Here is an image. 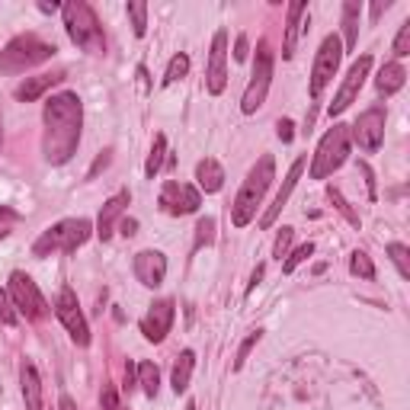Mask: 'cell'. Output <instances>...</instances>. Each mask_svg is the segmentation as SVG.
Masks as SVG:
<instances>
[{
	"mask_svg": "<svg viewBox=\"0 0 410 410\" xmlns=\"http://www.w3.org/2000/svg\"><path fill=\"white\" fill-rule=\"evenodd\" d=\"M80 125H84V106L77 93H58L45 103V151L48 164H68L80 145Z\"/></svg>",
	"mask_w": 410,
	"mask_h": 410,
	"instance_id": "obj_1",
	"label": "cell"
},
{
	"mask_svg": "<svg viewBox=\"0 0 410 410\" xmlns=\"http://www.w3.org/2000/svg\"><path fill=\"white\" fill-rule=\"evenodd\" d=\"M273 176H276V160H273V154H263V157L257 160V167L247 174L234 205H231V225H234V228H247L253 221V215H257V208L263 205V196H266V190H269Z\"/></svg>",
	"mask_w": 410,
	"mask_h": 410,
	"instance_id": "obj_2",
	"label": "cell"
},
{
	"mask_svg": "<svg viewBox=\"0 0 410 410\" xmlns=\"http://www.w3.org/2000/svg\"><path fill=\"white\" fill-rule=\"evenodd\" d=\"M64 13V26H68V36L74 45H80L90 55H103L106 52V36H103V26H99L97 13H93L90 3L84 0H71L61 7Z\"/></svg>",
	"mask_w": 410,
	"mask_h": 410,
	"instance_id": "obj_3",
	"label": "cell"
},
{
	"mask_svg": "<svg viewBox=\"0 0 410 410\" xmlns=\"http://www.w3.org/2000/svg\"><path fill=\"white\" fill-rule=\"evenodd\" d=\"M55 55L52 42H42L38 36L26 32V36H16L3 52H0V74H23V71L36 68L42 61H48Z\"/></svg>",
	"mask_w": 410,
	"mask_h": 410,
	"instance_id": "obj_4",
	"label": "cell"
},
{
	"mask_svg": "<svg viewBox=\"0 0 410 410\" xmlns=\"http://www.w3.org/2000/svg\"><path fill=\"white\" fill-rule=\"evenodd\" d=\"M350 148H353V138H350V125H334L320 138L318 151H314L311 160V180H327V176L340 170L346 160H350Z\"/></svg>",
	"mask_w": 410,
	"mask_h": 410,
	"instance_id": "obj_5",
	"label": "cell"
},
{
	"mask_svg": "<svg viewBox=\"0 0 410 410\" xmlns=\"http://www.w3.org/2000/svg\"><path fill=\"white\" fill-rule=\"evenodd\" d=\"M93 234V225L87 218H68V221H58L55 228L42 231L36 243H32V253L36 257H48L52 250L61 253H74L80 243H87V237Z\"/></svg>",
	"mask_w": 410,
	"mask_h": 410,
	"instance_id": "obj_6",
	"label": "cell"
},
{
	"mask_svg": "<svg viewBox=\"0 0 410 410\" xmlns=\"http://www.w3.org/2000/svg\"><path fill=\"white\" fill-rule=\"evenodd\" d=\"M269 84H273V48H269V42L263 38L257 45V61H253V71H250V84H247L243 99H241L243 113L253 115L263 106L266 93H269Z\"/></svg>",
	"mask_w": 410,
	"mask_h": 410,
	"instance_id": "obj_7",
	"label": "cell"
},
{
	"mask_svg": "<svg viewBox=\"0 0 410 410\" xmlns=\"http://www.w3.org/2000/svg\"><path fill=\"white\" fill-rule=\"evenodd\" d=\"M7 295H10L13 311L26 314V320H38V318H45L48 314V304H45V298H42V292H38V285L26 273H20V269L10 276V292Z\"/></svg>",
	"mask_w": 410,
	"mask_h": 410,
	"instance_id": "obj_8",
	"label": "cell"
},
{
	"mask_svg": "<svg viewBox=\"0 0 410 410\" xmlns=\"http://www.w3.org/2000/svg\"><path fill=\"white\" fill-rule=\"evenodd\" d=\"M340 61H343V45L337 36H327L318 48V58H314V68H311V97L320 99L324 87L330 84L340 71Z\"/></svg>",
	"mask_w": 410,
	"mask_h": 410,
	"instance_id": "obj_9",
	"label": "cell"
},
{
	"mask_svg": "<svg viewBox=\"0 0 410 410\" xmlns=\"http://www.w3.org/2000/svg\"><path fill=\"white\" fill-rule=\"evenodd\" d=\"M55 314H58V320L64 324V330L71 334V340H74L77 346H87V343H90V327H87V318H84L80 304H77V295L71 289H61L58 292Z\"/></svg>",
	"mask_w": 410,
	"mask_h": 410,
	"instance_id": "obj_10",
	"label": "cell"
},
{
	"mask_svg": "<svg viewBox=\"0 0 410 410\" xmlns=\"http://www.w3.org/2000/svg\"><path fill=\"white\" fill-rule=\"evenodd\" d=\"M385 106H372V109H365L362 115L356 119V125H353L350 138H356V145L362 148L365 154H375L381 148V141H385Z\"/></svg>",
	"mask_w": 410,
	"mask_h": 410,
	"instance_id": "obj_11",
	"label": "cell"
},
{
	"mask_svg": "<svg viewBox=\"0 0 410 410\" xmlns=\"http://www.w3.org/2000/svg\"><path fill=\"white\" fill-rule=\"evenodd\" d=\"M369 71H372V55H362V58H359L356 64L346 71V77H343V87L337 90V97H334V103H330V109H327V113H330V115L346 113V109L353 106V99L359 97V90H362Z\"/></svg>",
	"mask_w": 410,
	"mask_h": 410,
	"instance_id": "obj_12",
	"label": "cell"
},
{
	"mask_svg": "<svg viewBox=\"0 0 410 410\" xmlns=\"http://www.w3.org/2000/svg\"><path fill=\"white\" fill-rule=\"evenodd\" d=\"M199 205H202V196H199L196 186L190 183H164V190H160V208L167 215H192L199 212Z\"/></svg>",
	"mask_w": 410,
	"mask_h": 410,
	"instance_id": "obj_13",
	"label": "cell"
},
{
	"mask_svg": "<svg viewBox=\"0 0 410 410\" xmlns=\"http://www.w3.org/2000/svg\"><path fill=\"white\" fill-rule=\"evenodd\" d=\"M228 84V32L218 29L212 38V55H208V68H205V87L212 97H218Z\"/></svg>",
	"mask_w": 410,
	"mask_h": 410,
	"instance_id": "obj_14",
	"label": "cell"
},
{
	"mask_svg": "<svg viewBox=\"0 0 410 410\" xmlns=\"http://www.w3.org/2000/svg\"><path fill=\"white\" fill-rule=\"evenodd\" d=\"M174 298H160V302L151 304V311L145 314V320H141V334H145V340L151 343H160L164 337L170 334V327H174Z\"/></svg>",
	"mask_w": 410,
	"mask_h": 410,
	"instance_id": "obj_15",
	"label": "cell"
},
{
	"mask_svg": "<svg viewBox=\"0 0 410 410\" xmlns=\"http://www.w3.org/2000/svg\"><path fill=\"white\" fill-rule=\"evenodd\" d=\"M132 269H135V279L141 285L157 289L160 282H164V276H167V257L160 250H141L135 257V263H132Z\"/></svg>",
	"mask_w": 410,
	"mask_h": 410,
	"instance_id": "obj_16",
	"label": "cell"
},
{
	"mask_svg": "<svg viewBox=\"0 0 410 410\" xmlns=\"http://www.w3.org/2000/svg\"><path fill=\"white\" fill-rule=\"evenodd\" d=\"M132 202V196L125 190L115 192L113 199H106L103 202V208H99V218H97V237L99 241H109L115 231V225L122 221V215H125V205Z\"/></svg>",
	"mask_w": 410,
	"mask_h": 410,
	"instance_id": "obj_17",
	"label": "cell"
},
{
	"mask_svg": "<svg viewBox=\"0 0 410 410\" xmlns=\"http://www.w3.org/2000/svg\"><path fill=\"white\" fill-rule=\"evenodd\" d=\"M304 164H308V160H304V157H298L295 164H292V167H289V174H285V180H282V190L276 192L273 205H269V212H266L263 218H260V228H269V225H273V221L279 218V212H282V208H285V202H289L292 190H295V186H298V180H302V174H304Z\"/></svg>",
	"mask_w": 410,
	"mask_h": 410,
	"instance_id": "obj_18",
	"label": "cell"
},
{
	"mask_svg": "<svg viewBox=\"0 0 410 410\" xmlns=\"http://www.w3.org/2000/svg\"><path fill=\"white\" fill-rule=\"evenodd\" d=\"M304 13H308V7H304L302 0H295V3H289V10H285V38H282V58H292L295 55V45H298V32H302V20Z\"/></svg>",
	"mask_w": 410,
	"mask_h": 410,
	"instance_id": "obj_19",
	"label": "cell"
},
{
	"mask_svg": "<svg viewBox=\"0 0 410 410\" xmlns=\"http://www.w3.org/2000/svg\"><path fill=\"white\" fill-rule=\"evenodd\" d=\"M61 80H64V74H38V77H26L23 84L16 87V99H20V103H32V99H38L42 97V93L45 90H52L55 84H61Z\"/></svg>",
	"mask_w": 410,
	"mask_h": 410,
	"instance_id": "obj_20",
	"label": "cell"
},
{
	"mask_svg": "<svg viewBox=\"0 0 410 410\" xmlns=\"http://www.w3.org/2000/svg\"><path fill=\"white\" fill-rule=\"evenodd\" d=\"M359 16H362V3L359 0H346L343 3V55L346 52H353L356 48V42H359Z\"/></svg>",
	"mask_w": 410,
	"mask_h": 410,
	"instance_id": "obj_21",
	"label": "cell"
},
{
	"mask_svg": "<svg viewBox=\"0 0 410 410\" xmlns=\"http://www.w3.org/2000/svg\"><path fill=\"white\" fill-rule=\"evenodd\" d=\"M196 180H199V192H218L225 186V170L215 157H205L196 164Z\"/></svg>",
	"mask_w": 410,
	"mask_h": 410,
	"instance_id": "obj_22",
	"label": "cell"
},
{
	"mask_svg": "<svg viewBox=\"0 0 410 410\" xmlns=\"http://www.w3.org/2000/svg\"><path fill=\"white\" fill-rule=\"evenodd\" d=\"M404 84H407V71H404L401 61H391V64H385V68L379 71V77H375V87H379V93H385V97L397 93Z\"/></svg>",
	"mask_w": 410,
	"mask_h": 410,
	"instance_id": "obj_23",
	"label": "cell"
},
{
	"mask_svg": "<svg viewBox=\"0 0 410 410\" xmlns=\"http://www.w3.org/2000/svg\"><path fill=\"white\" fill-rule=\"evenodd\" d=\"M23 397L26 410H42V381L32 362H23Z\"/></svg>",
	"mask_w": 410,
	"mask_h": 410,
	"instance_id": "obj_24",
	"label": "cell"
},
{
	"mask_svg": "<svg viewBox=\"0 0 410 410\" xmlns=\"http://www.w3.org/2000/svg\"><path fill=\"white\" fill-rule=\"evenodd\" d=\"M192 365H196V353L192 350H183L180 356H176V365H174V379H170V385H174L176 395H183L186 388H190V379H192Z\"/></svg>",
	"mask_w": 410,
	"mask_h": 410,
	"instance_id": "obj_25",
	"label": "cell"
},
{
	"mask_svg": "<svg viewBox=\"0 0 410 410\" xmlns=\"http://www.w3.org/2000/svg\"><path fill=\"white\" fill-rule=\"evenodd\" d=\"M135 375H138V385H141V391H145L148 397L157 395V388H160V372H157V365H154V362H138Z\"/></svg>",
	"mask_w": 410,
	"mask_h": 410,
	"instance_id": "obj_26",
	"label": "cell"
},
{
	"mask_svg": "<svg viewBox=\"0 0 410 410\" xmlns=\"http://www.w3.org/2000/svg\"><path fill=\"white\" fill-rule=\"evenodd\" d=\"M164 154H167V138L157 135V138H154L151 154H148V164H145V176H148V180H154V176H157L160 164H164Z\"/></svg>",
	"mask_w": 410,
	"mask_h": 410,
	"instance_id": "obj_27",
	"label": "cell"
},
{
	"mask_svg": "<svg viewBox=\"0 0 410 410\" xmlns=\"http://www.w3.org/2000/svg\"><path fill=\"white\" fill-rule=\"evenodd\" d=\"M388 257L397 266V276H401V279H410V250L407 247H404V243H388Z\"/></svg>",
	"mask_w": 410,
	"mask_h": 410,
	"instance_id": "obj_28",
	"label": "cell"
},
{
	"mask_svg": "<svg viewBox=\"0 0 410 410\" xmlns=\"http://www.w3.org/2000/svg\"><path fill=\"white\" fill-rule=\"evenodd\" d=\"M190 74V55H174V58H170V64H167V74H164V87L167 84H176V80H180V77H186Z\"/></svg>",
	"mask_w": 410,
	"mask_h": 410,
	"instance_id": "obj_29",
	"label": "cell"
},
{
	"mask_svg": "<svg viewBox=\"0 0 410 410\" xmlns=\"http://www.w3.org/2000/svg\"><path fill=\"white\" fill-rule=\"evenodd\" d=\"M350 273L359 276V279H369V282L375 279V266H372V260H369V253H362V250L353 253L350 257Z\"/></svg>",
	"mask_w": 410,
	"mask_h": 410,
	"instance_id": "obj_30",
	"label": "cell"
},
{
	"mask_svg": "<svg viewBox=\"0 0 410 410\" xmlns=\"http://www.w3.org/2000/svg\"><path fill=\"white\" fill-rule=\"evenodd\" d=\"M129 16H132V29H135V36L141 38L148 32V3L132 0V3H129Z\"/></svg>",
	"mask_w": 410,
	"mask_h": 410,
	"instance_id": "obj_31",
	"label": "cell"
},
{
	"mask_svg": "<svg viewBox=\"0 0 410 410\" xmlns=\"http://www.w3.org/2000/svg\"><path fill=\"white\" fill-rule=\"evenodd\" d=\"M260 337H263V330H250V337L241 343V350H237V359H234V372H241L243 362L250 359V353H253V346L260 343Z\"/></svg>",
	"mask_w": 410,
	"mask_h": 410,
	"instance_id": "obj_32",
	"label": "cell"
},
{
	"mask_svg": "<svg viewBox=\"0 0 410 410\" xmlns=\"http://www.w3.org/2000/svg\"><path fill=\"white\" fill-rule=\"evenodd\" d=\"M311 253H314V243H302V247H298V250L292 253V257L285 260V263H282V273H285V276H292V273L298 269V266L304 263V260L311 257Z\"/></svg>",
	"mask_w": 410,
	"mask_h": 410,
	"instance_id": "obj_33",
	"label": "cell"
},
{
	"mask_svg": "<svg viewBox=\"0 0 410 410\" xmlns=\"http://www.w3.org/2000/svg\"><path fill=\"white\" fill-rule=\"evenodd\" d=\"M327 196H330V202H334L337 208H340V215H343V218L350 221L353 228H359V215L353 212V208H350V202H346V199L340 196V190H334V186H330V190H327Z\"/></svg>",
	"mask_w": 410,
	"mask_h": 410,
	"instance_id": "obj_34",
	"label": "cell"
},
{
	"mask_svg": "<svg viewBox=\"0 0 410 410\" xmlns=\"http://www.w3.org/2000/svg\"><path fill=\"white\" fill-rule=\"evenodd\" d=\"M215 241V221L212 218H202L196 225V250H202L205 243H212Z\"/></svg>",
	"mask_w": 410,
	"mask_h": 410,
	"instance_id": "obj_35",
	"label": "cell"
},
{
	"mask_svg": "<svg viewBox=\"0 0 410 410\" xmlns=\"http://www.w3.org/2000/svg\"><path fill=\"white\" fill-rule=\"evenodd\" d=\"M407 55H410V20L401 23L397 38H395V58H407Z\"/></svg>",
	"mask_w": 410,
	"mask_h": 410,
	"instance_id": "obj_36",
	"label": "cell"
},
{
	"mask_svg": "<svg viewBox=\"0 0 410 410\" xmlns=\"http://www.w3.org/2000/svg\"><path fill=\"white\" fill-rule=\"evenodd\" d=\"M292 237H295V231H292V228H282V231H279V237H276V243H273V257H276V260H282L285 253H289Z\"/></svg>",
	"mask_w": 410,
	"mask_h": 410,
	"instance_id": "obj_37",
	"label": "cell"
},
{
	"mask_svg": "<svg viewBox=\"0 0 410 410\" xmlns=\"http://www.w3.org/2000/svg\"><path fill=\"white\" fill-rule=\"evenodd\" d=\"M0 320H3V324H16V311H13L10 295L3 289H0Z\"/></svg>",
	"mask_w": 410,
	"mask_h": 410,
	"instance_id": "obj_38",
	"label": "cell"
},
{
	"mask_svg": "<svg viewBox=\"0 0 410 410\" xmlns=\"http://www.w3.org/2000/svg\"><path fill=\"white\" fill-rule=\"evenodd\" d=\"M99 401H103V410H119V395H115L113 385H103V395H99Z\"/></svg>",
	"mask_w": 410,
	"mask_h": 410,
	"instance_id": "obj_39",
	"label": "cell"
},
{
	"mask_svg": "<svg viewBox=\"0 0 410 410\" xmlns=\"http://www.w3.org/2000/svg\"><path fill=\"white\" fill-rule=\"evenodd\" d=\"M247 55H250V42H247V36H237V42H234V61H247Z\"/></svg>",
	"mask_w": 410,
	"mask_h": 410,
	"instance_id": "obj_40",
	"label": "cell"
},
{
	"mask_svg": "<svg viewBox=\"0 0 410 410\" xmlns=\"http://www.w3.org/2000/svg\"><path fill=\"white\" fill-rule=\"evenodd\" d=\"M119 231H122L125 237H135V234H138V221H135V218H122V221H119Z\"/></svg>",
	"mask_w": 410,
	"mask_h": 410,
	"instance_id": "obj_41",
	"label": "cell"
},
{
	"mask_svg": "<svg viewBox=\"0 0 410 410\" xmlns=\"http://www.w3.org/2000/svg\"><path fill=\"white\" fill-rule=\"evenodd\" d=\"M292 129H295V125H292L289 119H282V122H279V138L285 141V145H289L292 138H295V132H292Z\"/></svg>",
	"mask_w": 410,
	"mask_h": 410,
	"instance_id": "obj_42",
	"label": "cell"
},
{
	"mask_svg": "<svg viewBox=\"0 0 410 410\" xmlns=\"http://www.w3.org/2000/svg\"><path fill=\"white\" fill-rule=\"evenodd\" d=\"M106 164H109V154H103V157H97V164H93V167H90V174H87V180H93V176H97L99 170L106 167Z\"/></svg>",
	"mask_w": 410,
	"mask_h": 410,
	"instance_id": "obj_43",
	"label": "cell"
},
{
	"mask_svg": "<svg viewBox=\"0 0 410 410\" xmlns=\"http://www.w3.org/2000/svg\"><path fill=\"white\" fill-rule=\"evenodd\" d=\"M388 7H391V0H379V3H375V7H372V20H379V16L385 13Z\"/></svg>",
	"mask_w": 410,
	"mask_h": 410,
	"instance_id": "obj_44",
	"label": "cell"
},
{
	"mask_svg": "<svg viewBox=\"0 0 410 410\" xmlns=\"http://www.w3.org/2000/svg\"><path fill=\"white\" fill-rule=\"evenodd\" d=\"M58 410H77V404L71 401L68 395H61V401H58Z\"/></svg>",
	"mask_w": 410,
	"mask_h": 410,
	"instance_id": "obj_45",
	"label": "cell"
},
{
	"mask_svg": "<svg viewBox=\"0 0 410 410\" xmlns=\"http://www.w3.org/2000/svg\"><path fill=\"white\" fill-rule=\"evenodd\" d=\"M263 279V266H257V269H253V279H250V292L257 289V282Z\"/></svg>",
	"mask_w": 410,
	"mask_h": 410,
	"instance_id": "obj_46",
	"label": "cell"
},
{
	"mask_svg": "<svg viewBox=\"0 0 410 410\" xmlns=\"http://www.w3.org/2000/svg\"><path fill=\"white\" fill-rule=\"evenodd\" d=\"M138 77H141V87H145V90H151V80H148V71L145 68H138Z\"/></svg>",
	"mask_w": 410,
	"mask_h": 410,
	"instance_id": "obj_47",
	"label": "cell"
},
{
	"mask_svg": "<svg viewBox=\"0 0 410 410\" xmlns=\"http://www.w3.org/2000/svg\"><path fill=\"white\" fill-rule=\"evenodd\" d=\"M38 10H42V13H55V10H58V3H38Z\"/></svg>",
	"mask_w": 410,
	"mask_h": 410,
	"instance_id": "obj_48",
	"label": "cell"
},
{
	"mask_svg": "<svg viewBox=\"0 0 410 410\" xmlns=\"http://www.w3.org/2000/svg\"><path fill=\"white\" fill-rule=\"evenodd\" d=\"M186 410H196V401H190V404H186Z\"/></svg>",
	"mask_w": 410,
	"mask_h": 410,
	"instance_id": "obj_49",
	"label": "cell"
},
{
	"mask_svg": "<svg viewBox=\"0 0 410 410\" xmlns=\"http://www.w3.org/2000/svg\"><path fill=\"white\" fill-rule=\"evenodd\" d=\"M0 141H3V125H0Z\"/></svg>",
	"mask_w": 410,
	"mask_h": 410,
	"instance_id": "obj_50",
	"label": "cell"
},
{
	"mask_svg": "<svg viewBox=\"0 0 410 410\" xmlns=\"http://www.w3.org/2000/svg\"><path fill=\"white\" fill-rule=\"evenodd\" d=\"M3 234H7V231H0V241H3Z\"/></svg>",
	"mask_w": 410,
	"mask_h": 410,
	"instance_id": "obj_51",
	"label": "cell"
},
{
	"mask_svg": "<svg viewBox=\"0 0 410 410\" xmlns=\"http://www.w3.org/2000/svg\"><path fill=\"white\" fill-rule=\"evenodd\" d=\"M119 410H122V407H119Z\"/></svg>",
	"mask_w": 410,
	"mask_h": 410,
	"instance_id": "obj_52",
	"label": "cell"
}]
</instances>
